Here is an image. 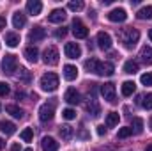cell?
I'll return each mask as SVG.
<instances>
[{
    "label": "cell",
    "mask_w": 152,
    "mask_h": 151,
    "mask_svg": "<svg viewBox=\"0 0 152 151\" xmlns=\"http://www.w3.org/2000/svg\"><path fill=\"white\" fill-rule=\"evenodd\" d=\"M138 39H140V32L136 29H133V27H127V29H124L120 32V41L124 43L126 48H133L138 43Z\"/></svg>",
    "instance_id": "obj_1"
},
{
    "label": "cell",
    "mask_w": 152,
    "mask_h": 151,
    "mask_svg": "<svg viewBox=\"0 0 152 151\" xmlns=\"http://www.w3.org/2000/svg\"><path fill=\"white\" fill-rule=\"evenodd\" d=\"M58 87V76L55 73H44L41 76V89L46 93H53Z\"/></svg>",
    "instance_id": "obj_2"
},
{
    "label": "cell",
    "mask_w": 152,
    "mask_h": 151,
    "mask_svg": "<svg viewBox=\"0 0 152 151\" xmlns=\"http://www.w3.org/2000/svg\"><path fill=\"white\" fill-rule=\"evenodd\" d=\"M53 115H55V103H44V105H41V109H39V119L42 123L51 121Z\"/></svg>",
    "instance_id": "obj_3"
},
{
    "label": "cell",
    "mask_w": 152,
    "mask_h": 151,
    "mask_svg": "<svg viewBox=\"0 0 152 151\" xmlns=\"http://www.w3.org/2000/svg\"><path fill=\"white\" fill-rule=\"evenodd\" d=\"M16 68H18V59H16V55H5L4 57V61H2V70H4V73H9V75H12L14 71H16Z\"/></svg>",
    "instance_id": "obj_4"
},
{
    "label": "cell",
    "mask_w": 152,
    "mask_h": 151,
    "mask_svg": "<svg viewBox=\"0 0 152 151\" xmlns=\"http://www.w3.org/2000/svg\"><path fill=\"white\" fill-rule=\"evenodd\" d=\"M58 50H57V46H48L46 50H44V62L46 64H50V66H55L57 62H58Z\"/></svg>",
    "instance_id": "obj_5"
},
{
    "label": "cell",
    "mask_w": 152,
    "mask_h": 151,
    "mask_svg": "<svg viewBox=\"0 0 152 151\" xmlns=\"http://www.w3.org/2000/svg\"><path fill=\"white\" fill-rule=\"evenodd\" d=\"M73 34L76 36V39H85L88 36V29L83 25V21L81 20H78L75 18V21H73Z\"/></svg>",
    "instance_id": "obj_6"
},
{
    "label": "cell",
    "mask_w": 152,
    "mask_h": 151,
    "mask_svg": "<svg viewBox=\"0 0 152 151\" xmlns=\"http://www.w3.org/2000/svg\"><path fill=\"white\" fill-rule=\"evenodd\" d=\"M108 20L110 21H126L127 20V13H126V9H122V7H115L112 9L110 13H108Z\"/></svg>",
    "instance_id": "obj_7"
},
{
    "label": "cell",
    "mask_w": 152,
    "mask_h": 151,
    "mask_svg": "<svg viewBox=\"0 0 152 151\" xmlns=\"http://www.w3.org/2000/svg\"><path fill=\"white\" fill-rule=\"evenodd\" d=\"M101 94H103V98H104L106 101L113 103V101H115V84L108 82V84L101 85Z\"/></svg>",
    "instance_id": "obj_8"
},
{
    "label": "cell",
    "mask_w": 152,
    "mask_h": 151,
    "mask_svg": "<svg viewBox=\"0 0 152 151\" xmlns=\"http://www.w3.org/2000/svg\"><path fill=\"white\" fill-rule=\"evenodd\" d=\"M64 52H66V57H69V59H78L81 55V48L78 43H67Z\"/></svg>",
    "instance_id": "obj_9"
},
{
    "label": "cell",
    "mask_w": 152,
    "mask_h": 151,
    "mask_svg": "<svg viewBox=\"0 0 152 151\" xmlns=\"http://www.w3.org/2000/svg\"><path fill=\"white\" fill-rule=\"evenodd\" d=\"M46 38V29H42V27H34L32 30H30V34H28V41L30 43H39V41H42V39Z\"/></svg>",
    "instance_id": "obj_10"
},
{
    "label": "cell",
    "mask_w": 152,
    "mask_h": 151,
    "mask_svg": "<svg viewBox=\"0 0 152 151\" xmlns=\"http://www.w3.org/2000/svg\"><path fill=\"white\" fill-rule=\"evenodd\" d=\"M115 71L113 64L112 62H99V66H97V70H96V75L99 76H112Z\"/></svg>",
    "instance_id": "obj_11"
},
{
    "label": "cell",
    "mask_w": 152,
    "mask_h": 151,
    "mask_svg": "<svg viewBox=\"0 0 152 151\" xmlns=\"http://www.w3.org/2000/svg\"><path fill=\"white\" fill-rule=\"evenodd\" d=\"M66 11L64 9H53L50 14H48V21L50 23H62L64 20H66Z\"/></svg>",
    "instance_id": "obj_12"
},
{
    "label": "cell",
    "mask_w": 152,
    "mask_h": 151,
    "mask_svg": "<svg viewBox=\"0 0 152 151\" xmlns=\"http://www.w3.org/2000/svg\"><path fill=\"white\" fill-rule=\"evenodd\" d=\"M64 100L69 103V105H78L80 103V93L76 91L75 87H69L64 94Z\"/></svg>",
    "instance_id": "obj_13"
},
{
    "label": "cell",
    "mask_w": 152,
    "mask_h": 151,
    "mask_svg": "<svg viewBox=\"0 0 152 151\" xmlns=\"http://www.w3.org/2000/svg\"><path fill=\"white\" fill-rule=\"evenodd\" d=\"M97 46L101 50H108L112 46V38H110L108 32H99L97 34Z\"/></svg>",
    "instance_id": "obj_14"
},
{
    "label": "cell",
    "mask_w": 152,
    "mask_h": 151,
    "mask_svg": "<svg viewBox=\"0 0 152 151\" xmlns=\"http://www.w3.org/2000/svg\"><path fill=\"white\" fill-rule=\"evenodd\" d=\"M41 146H42V151H57L58 150V142L53 137H44L42 142H41Z\"/></svg>",
    "instance_id": "obj_15"
},
{
    "label": "cell",
    "mask_w": 152,
    "mask_h": 151,
    "mask_svg": "<svg viewBox=\"0 0 152 151\" xmlns=\"http://www.w3.org/2000/svg\"><path fill=\"white\" fill-rule=\"evenodd\" d=\"M27 11H28L30 14L37 16V14H41V11H42V4H41L39 0H28V2H27Z\"/></svg>",
    "instance_id": "obj_16"
},
{
    "label": "cell",
    "mask_w": 152,
    "mask_h": 151,
    "mask_svg": "<svg viewBox=\"0 0 152 151\" xmlns=\"http://www.w3.org/2000/svg\"><path fill=\"white\" fill-rule=\"evenodd\" d=\"M76 76H78V68L73 64H66L64 66V78L73 82V80H76Z\"/></svg>",
    "instance_id": "obj_17"
},
{
    "label": "cell",
    "mask_w": 152,
    "mask_h": 151,
    "mask_svg": "<svg viewBox=\"0 0 152 151\" xmlns=\"http://www.w3.org/2000/svg\"><path fill=\"white\" fill-rule=\"evenodd\" d=\"M25 23H27V18H25V14L21 11H18V13L12 14V25H14V29H21V27H25Z\"/></svg>",
    "instance_id": "obj_18"
},
{
    "label": "cell",
    "mask_w": 152,
    "mask_h": 151,
    "mask_svg": "<svg viewBox=\"0 0 152 151\" xmlns=\"http://www.w3.org/2000/svg\"><path fill=\"white\" fill-rule=\"evenodd\" d=\"M87 112L92 114V117H97V115L101 114V107H99V103H97L94 98L88 100V103H87Z\"/></svg>",
    "instance_id": "obj_19"
},
{
    "label": "cell",
    "mask_w": 152,
    "mask_h": 151,
    "mask_svg": "<svg viewBox=\"0 0 152 151\" xmlns=\"http://www.w3.org/2000/svg\"><path fill=\"white\" fill-rule=\"evenodd\" d=\"M140 59L143 64H152V46H143L140 50Z\"/></svg>",
    "instance_id": "obj_20"
},
{
    "label": "cell",
    "mask_w": 152,
    "mask_h": 151,
    "mask_svg": "<svg viewBox=\"0 0 152 151\" xmlns=\"http://www.w3.org/2000/svg\"><path fill=\"white\" fill-rule=\"evenodd\" d=\"M25 57H27L28 62H37L39 50L36 48V46H27V48H25Z\"/></svg>",
    "instance_id": "obj_21"
},
{
    "label": "cell",
    "mask_w": 152,
    "mask_h": 151,
    "mask_svg": "<svg viewBox=\"0 0 152 151\" xmlns=\"http://www.w3.org/2000/svg\"><path fill=\"white\" fill-rule=\"evenodd\" d=\"M58 133H60V137H62L64 141H71L73 135H75V130H73V126H69V124H62L60 130H58Z\"/></svg>",
    "instance_id": "obj_22"
},
{
    "label": "cell",
    "mask_w": 152,
    "mask_h": 151,
    "mask_svg": "<svg viewBox=\"0 0 152 151\" xmlns=\"http://www.w3.org/2000/svg\"><path fill=\"white\" fill-rule=\"evenodd\" d=\"M0 130L5 133V135H12L14 132H16V126H14V123H11V121H0Z\"/></svg>",
    "instance_id": "obj_23"
},
{
    "label": "cell",
    "mask_w": 152,
    "mask_h": 151,
    "mask_svg": "<svg viewBox=\"0 0 152 151\" xmlns=\"http://www.w3.org/2000/svg\"><path fill=\"white\" fill-rule=\"evenodd\" d=\"M138 20H152V5H145L136 13Z\"/></svg>",
    "instance_id": "obj_24"
},
{
    "label": "cell",
    "mask_w": 152,
    "mask_h": 151,
    "mask_svg": "<svg viewBox=\"0 0 152 151\" xmlns=\"http://www.w3.org/2000/svg\"><path fill=\"white\" fill-rule=\"evenodd\" d=\"M120 91H122V94H124V96H131V94L136 91V84H134V82H131V80H127V82H124V84H122V89H120Z\"/></svg>",
    "instance_id": "obj_25"
},
{
    "label": "cell",
    "mask_w": 152,
    "mask_h": 151,
    "mask_svg": "<svg viewBox=\"0 0 152 151\" xmlns=\"http://www.w3.org/2000/svg\"><path fill=\"white\" fill-rule=\"evenodd\" d=\"M18 43H20V36L16 32H7L5 34V44L7 46L14 48V46H18Z\"/></svg>",
    "instance_id": "obj_26"
},
{
    "label": "cell",
    "mask_w": 152,
    "mask_h": 151,
    "mask_svg": "<svg viewBox=\"0 0 152 151\" xmlns=\"http://www.w3.org/2000/svg\"><path fill=\"white\" fill-rule=\"evenodd\" d=\"M5 112L11 114V115L16 117V119H21V117L25 115V112H23L20 107H16V105H7V107H5Z\"/></svg>",
    "instance_id": "obj_27"
},
{
    "label": "cell",
    "mask_w": 152,
    "mask_h": 151,
    "mask_svg": "<svg viewBox=\"0 0 152 151\" xmlns=\"http://www.w3.org/2000/svg\"><path fill=\"white\" fill-rule=\"evenodd\" d=\"M129 128H131L136 135H140V133L143 132V121H142L140 117H134V119L131 121V126H129Z\"/></svg>",
    "instance_id": "obj_28"
},
{
    "label": "cell",
    "mask_w": 152,
    "mask_h": 151,
    "mask_svg": "<svg viewBox=\"0 0 152 151\" xmlns=\"http://www.w3.org/2000/svg\"><path fill=\"white\" fill-rule=\"evenodd\" d=\"M118 114L117 112H110L108 115H106V128H113V126H117L118 124Z\"/></svg>",
    "instance_id": "obj_29"
},
{
    "label": "cell",
    "mask_w": 152,
    "mask_h": 151,
    "mask_svg": "<svg viewBox=\"0 0 152 151\" xmlns=\"http://www.w3.org/2000/svg\"><path fill=\"white\" fill-rule=\"evenodd\" d=\"M124 71L129 73V75H134V73L138 71V62H136V61H126V64H124Z\"/></svg>",
    "instance_id": "obj_30"
},
{
    "label": "cell",
    "mask_w": 152,
    "mask_h": 151,
    "mask_svg": "<svg viewBox=\"0 0 152 151\" xmlns=\"http://www.w3.org/2000/svg\"><path fill=\"white\" fill-rule=\"evenodd\" d=\"M97 66H99V61H97L96 57H90L88 61H85V70H87V71H92V73H96Z\"/></svg>",
    "instance_id": "obj_31"
},
{
    "label": "cell",
    "mask_w": 152,
    "mask_h": 151,
    "mask_svg": "<svg viewBox=\"0 0 152 151\" xmlns=\"http://www.w3.org/2000/svg\"><path fill=\"white\" fill-rule=\"evenodd\" d=\"M71 11H75V13H78V11H81L83 9V2L81 0H73V2H69V5H67Z\"/></svg>",
    "instance_id": "obj_32"
},
{
    "label": "cell",
    "mask_w": 152,
    "mask_h": 151,
    "mask_svg": "<svg viewBox=\"0 0 152 151\" xmlns=\"http://www.w3.org/2000/svg\"><path fill=\"white\" fill-rule=\"evenodd\" d=\"M129 135H133V130H131L129 126L120 128V130H118V133H117V137H118V139H126V137H129Z\"/></svg>",
    "instance_id": "obj_33"
},
{
    "label": "cell",
    "mask_w": 152,
    "mask_h": 151,
    "mask_svg": "<svg viewBox=\"0 0 152 151\" xmlns=\"http://www.w3.org/2000/svg\"><path fill=\"white\" fill-rule=\"evenodd\" d=\"M32 137H34V132H32V128H25V130L21 132V139H23L25 142H30V141H32Z\"/></svg>",
    "instance_id": "obj_34"
},
{
    "label": "cell",
    "mask_w": 152,
    "mask_h": 151,
    "mask_svg": "<svg viewBox=\"0 0 152 151\" xmlns=\"http://www.w3.org/2000/svg\"><path fill=\"white\" fill-rule=\"evenodd\" d=\"M142 107H145V109H152V93L145 94V96L142 98Z\"/></svg>",
    "instance_id": "obj_35"
},
{
    "label": "cell",
    "mask_w": 152,
    "mask_h": 151,
    "mask_svg": "<svg viewBox=\"0 0 152 151\" xmlns=\"http://www.w3.org/2000/svg\"><path fill=\"white\" fill-rule=\"evenodd\" d=\"M140 82H142L143 85H152V71L143 73V75L140 76Z\"/></svg>",
    "instance_id": "obj_36"
},
{
    "label": "cell",
    "mask_w": 152,
    "mask_h": 151,
    "mask_svg": "<svg viewBox=\"0 0 152 151\" xmlns=\"http://www.w3.org/2000/svg\"><path fill=\"white\" fill-rule=\"evenodd\" d=\"M18 78L23 80V82H30V71H27L25 68H21L20 73H18Z\"/></svg>",
    "instance_id": "obj_37"
},
{
    "label": "cell",
    "mask_w": 152,
    "mask_h": 151,
    "mask_svg": "<svg viewBox=\"0 0 152 151\" xmlns=\"http://www.w3.org/2000/svg\"><path fill=\"white\" fill-rule=\"evenodd\" d=\"M62 117L67 119V121H71V119L76 117V112L73 110V109H66V110H62Z\"/></svg>",
    "instance_id": "obj_38"
},
{
    "label": "cell",
    "mask_w": 152,
    "mask_h": 151,
    "mask_svg": "<svg viewBox=\"0 0 152 151\" xmlns=\"http://www.w3.org/2000/svg\"><path fill=\"white\" fill-rule=\"evenodd\" d=\"M11 93V89H9V85L5 84V82H0V96H7Z\"/></svg>",
    "instance_id": "obj_39"
},
{
    "label": "cell",
    "mask_w": 152,
    "mask_h": 151,
    "mask_svg": "<svg viewBox=\"0 0 152 151\" xmlns=\"http://www.w3.org/2000/svg\"><path fill=\"white\" fill-rule=\"evenodd\" d=\"M66 34H67V29H66V27H62V29H58V30L55 32V36H57V38H64Z\"/></svg>",
    "instance_id": "obj_40"
},
{
    "label": "cell",
    "mask_w": 152,
    "mask_h": 151,
    "mask_svg": "<svg viewBox=\"0 0 152 151\" xmlns=\"http://www.w3.org/2000/svg\"><path fill=\"white\" fill-rule=\"evenodd\" d=\"M104 133H106V128H104L103 124H101V126H97V135H104Z\"/></svg>",
    "instance_id": "obj_41"
},
{
    "label": "cell",
    "mask_w": 152,
    "mask_h": 151,
    "mask_svg": "<svg viewBox=\"0 0 152 151\" xmlns=\"http://www.w3.org/2000/svg\"><path fill=\"white\" fill-rule=\"evenodd\" d=\"M4 29H5V18L0 16V30H4Z\"/></svg>",
    "instance_id": "obj_42"
},
{
    "label": "cell",
    "mask_w": 152,
    "mask_h": 151,
    "mask_svg": "<svg viewBox=\"0 0 152 151\" xmlns=\"http://www.w3.org/2000/svg\"><path fill=\"white\" fill-rule=\"evenodd\" d=\"M9 151H20V144H18V142H14V144L11 146V150H9Z\"/></svg>",
    "instance_id": "obj_43"
},
{
    "label": "cell",
    "mask_w": 152,
    "mask_h": 151,
    "mask_svg": "<svg viewBox=\"0 0 152 151\" xmlns=\"http://www.w3.org/2000/svg\"><path fill=\"white\" fill-rule=\"evenodd\" d=\"M80 137H83V139H87V132H85V130H81V132H80Z\"/></svg>",
    "instance_id": "obj_44"
},
{
    "label": "cell",
    "mask_w": 152,
    "mask_h": 151,
    "mask_svg": "<svg viewBox=\"0 0 152 151\" xmlns=\"http://www.w3.org/2000/svg\"><path fill=\"white\" fill-rule=\"evenodd\" d=\"M4 146H5V144H4V139H0V151L4 150Z\"/></svg>",
    "instance_id": "obj_45"
},
{
    "label": "cell",
    "mask_w": 152,
    "mask_h": 151,
    "mask_svg": "<svg viewBox=\"0 0 152 151\" xmlns=\"http://www.w3.org/2000/svg\"><path fill=\"white\" fill-rule=\"evenodd\" d=\"M145 151H152V144H149V146L145 148Z\"/></svg>",
    "instance_id": "obj_46"
},
{
    "label": "cell",
    "mask_w": 152,
    "mask_h": 151,
    "mask_svg": "<svg viewBox=\"0 0 152 151\" xmlns=\"http://www.w3.org/2000/svg\"><path fill=\"white\" fill-rule=\"evenodd\" d=\"M149 39H151V41H152V29H151V30H149Z\"/></svg>",
    "instance_id": "obj_47"
},
{
    "label": "cell",
    "mask_w": 152,
    "mask_h": 151,
    "mask_svg": "<svg viewBox=\"0 0 152 151\" xmlns=\"http://www.w3.org/2000/svg\"><path fill=\"white\" fill-rule=\"evenodd\" d=\"M149 128L152 130V117H151V121H149Z\"/></svg>",
    "instance_id": "obj_48"
},
{
    "label": "cell",
    "mask_w": 152,
    "mask_h": 151,
    "mask_svg": "<svg viewBox=\"0 0 152 151\" xmlns=\"http://www.w3.org/2000/svg\"><path fill=\"white\" fill-rule=\"evenodd\" d=\"M25 151H34V150H32V148H27V150H25Z\"/></svg>",
    "instance_id": "obj_49"
}]
</instances>
